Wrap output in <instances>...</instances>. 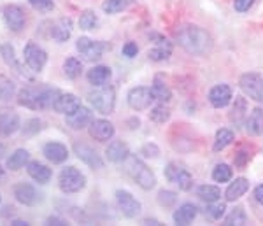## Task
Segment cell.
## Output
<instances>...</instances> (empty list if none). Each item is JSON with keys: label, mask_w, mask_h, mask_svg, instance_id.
Segmentation results:
<instances>
[{"label": "cell", "mask_w": 263, "mask_h": 226, "mask_svg": "<svg viewBox=\"0 0 263 226\" xmlns=\"http://www.w3.org/2000/svg\"><path fill=\"white\" fill-rule=\"evenodd\" d=\"M177 42L192 54H205L213 46L209 33L198 27H192V25L182 27L177 32Z\"/></svg>", "instance_id": "6da1fadb"}, {"label": "cell", "mask_w": 263, "mask_h": 226, "mask_svg": "<svg viewBox=\"0 0 263 226\" xmlns=\"http://www.w3.org/2000/svg\"><path fill=\"white\" fill-rule=\"evenodd\" d=\"M125 170H126V174H128V176L142 187V190H153V187H155V184H156L155 174H153L151 170L139 160V158H135V156L126 158Z\"/></svg>", "instance_id": "7a4b0ae2"}, {"label": "cell", "mask_w": 263, "mask_h": 226, "mask_svg": "<svg viewBox=\"0 0 263 226\" xmlns=\"http://www.w3.org/2000/svg\"><path fill=\"white\" fill-rule=\"evenodd\" d=\"M90 104L99 110L100 114H111L114 110V104H116V93H114L112 86H99L95 91L88 95Z\"/></svg>", "instance_id": "3957f363"}, {"label": "cell", "mask_w": 263, "mask_h": 226, "mask_svg": "<svg viewBox=\"0 0 263 226\" xmlns=\"http://www.w3.org/2000/svg\"><path fill=\"white\" fill-rule=\"evenodd\" d=\"M58 184L63 193H78L86 184V179L76 167H65L58 176Z\"/></svg>", "instance_id": "277c9868"}, {"label": "cell", "mask_w": 263, "mask_h": 226, "mask_svg": "<svg viewBox=\"0 0 263 226\" xmlns=\"http://www.w3.org/2000/svg\"><path fill=\"white\" fill-rule=\"evenodd\" d=\"M76 48H78V51L83 54V58L86 60V62H97V60L102 58L104 51L111 49V46L100 41H91V39H88V37H79Z\"/></svg>", "instance_id": "5b68a950"}, {"label": "cell", "mask_w": 263, "mask_h": 226, "mask_svg": "<svg viewBox=\"0 0 263 226\" xmlns=\"http://www.w3.org/2000/svg\"><path fill=\"white\" fill-rule=\"evenodd\" d=\"M23 56H25V63H27L33 72H41L42 69H44L46 62H48V54H46V51L42 48H39L37 44H33V42H28V44L25 46Z\"/></svg>", "instance_id": "8992f818"}, {"label": "cell", "mask_w": 263, "mask_h": 226, "mask_svg": "<svg viewBox=\"0 0 263 226\" xmlns=\"http://www.w3.org/2000/svg\"><path fill=\"white\" fill-rule=\"evenodd\" d=\"M165 177H167L171 182H174L176 186H179V190H184V191L190 190L193 184L192 174L177 163H168L167 165V168H165Z\"/></svg>", "instance_id": "52a82bcc"}, {"label": "cell", "mask_w": 263, "mask_h": 226, "mask_svg": "<svg viewBox=\"0 0 263 226\" xmlns=\"http://www.w3.org/2000/svg\"><path fill=\"white\" fill-rule=\"evenodd\" d=\"M240 89L249 99L263 102V79L258 74H244L240 78Z\"/></svg>", "instance_id": "ba28073f"}, {"label": "cell", "mask_w": 263, "mask_h": 226, "mask_svg": "<svg viewBox=\"0 0 263 226\" xmlns=\"http://www.w3.org/2000/svg\"><path fill=\"white\" fill-rule=\"evenodd\" d=\"M153 100H155V95L149 88L146 86H139L130 89L128 93V105L134 110H146L147 107H151Z\"/></svg>", "instance_id": "9c48e42d"}, {"label": "cell", "mask_w": 263, "mask_h": 226, "mask_svg": "<svg viewBox=\"0 0 263 226\" xmlns=\"http://www.w3.org/2000/svg\"><path fill=\"white\" fill-rule=\"evenodd\" d=\"M116 202H118V207L120 211L125 214L126 217H137L141 214V203L137 202L128 191H116Z\"/></svg>", "instance_id": "30bf717a"}, {"label": "cell", "mask_w": 263, "mask_h": 226, "mask_svg": "<svg viewBox=\"0 0 263 226\" xmlns=\"http://www.w3.org/2000/svg\"><path fill=\"white\" fill-rule=\"evenodd\" d=\"M14 197L23 205H35L41 200L37 190L32 184H28V182H20V184L14 186Z\"/></svg>", "instance_id": "8fae6325"}, {"label": "cell", "mask_w": 263, "mask_h": 226, "mask_svg": "<svg viewBox=\"0 0 263 226\" xmlns=\"http://www.w3.org/2000/svg\"><path fill=\"white\" fill-rule=\"evenodd\" d=\"M90 135L93 139L105 142V140L112 139L114 135V126L112 123L105 121V119H93L90 123Z\"/></svg>", "instance_id": "7c38bea8"}, {"label": "cell", "mask_w": 263, "mask_h": 226, "mask_svg": "<svg viewBox=\"0 0 263 226\" xmlns=\"http://www.w3.org/2000/svg\"><path fill=\"white\" fill-rule=\"evenodd\" d=\"M232 100V88L228 84H218L211 89L209 93V102L213 104V107L216 109H221V107H227Z\"/></svg>", "instance_id": "4fadbf2b"}, {"label": "cell", "mask_w": 263, "mask_h": 226, "mask_svg": "<svg viewBox=\"0 0 263 226\" xmlns=\"http://www.w3.org/2000/svg\"><path fill=\"white\" fill-rule=\"evenodd\" d=\"M74 151L78 158L81 161L88 165V167L91 168H102V165H104V161L100 160V156L97 155L95 149H91L90 146H86V144H76L74 146Z\"/></svg>", "instance_id": "5bb4252c"}, {"label": "cell", "mask_w": 263, "mask_h": 226, "mask_svg": "<svg viewBox=\"0 0 263 226\" xmlns=\"http://www.w3.org/2000/svg\"><path fill=\"white\" fill-rule=\"evenodd\" d=\"M4 18H6L7 27L14 32H20L25 27V12L18 6H7L4 9Z\"/></svg>", "instance_id": "9a60e30c"}, {"label": "cell", "mask_w": 263, "mask_h": 226, "mask_svg": "<svg viewBox=\"0 0 263 226\" xmlns=\"http://www.w3.org/2000/svg\"><path fill=\"white\" fill-rule=\"evenodd\" d=\"M20 128V118L14 110H0V134L12 135Z\"/></svg>", "instance_id": "2e32d148"}, {"label": "cell", "mask_w": 263, "mask_h": 226, "mask_svg": "<svg viewBox=\"0 0 263 226\" xmlns=\"http://www.w3.org/2000/svg\"><path fill=\"white\" fill-rule=\"evenodd\" d=\"M81 105V102L76 95H72V93H62L60 97H58L57 104H54V110L60 114H65V116H69V114L74 112L76 109Z\"/></svg>", "instance_id": "e0dca14e"}, {"label": "cell", "mask_w": 263, "mask_h": 226, "mask_svg": "<svg viewBox=\"0 0 263 226\" xmlns=\"http://www.w3.org/2000/svg\"><path fill=\"white\" fill-rule=\"evenodd\" d=\"M91 121L93 119H91L90 109L83 107V105H79L74 112L67 116V123H69V126L74 128V130H81V128H84L86 125H90Z\"/></svg>", "instance_id": "ac0fdd59"}, {"label": "cell", "mask_w": 263, "mask_h": 226, "mask_svg": "<svg viewBox=\"0 0 263 226\" xmlns=\"http://www.w3.org/2000/svg\"><path fill=\"white\" fill-rule=\"evenodd\" d=\"M44 156L51 163H62V161H65L69 158V151L60 142H48L44 146Z\"/></svg>", "instance_id": "d6986e66"}, {"label": "cell", "mask_w": 263, "mask_h": 226, "mask_svg": "<svg viewBox=\"0 0 263 226\" xmlns=\"http://www.w3.org/2000/svg\"><path fill=\"white\" fill-rule=\"evenodd\" d=\"M105 155H107V160L112 161V163H121V161H125L130 156V153L126 144H123L121 140H114L112 144H109Z\"/></svg>", "instance_id": "ffe728a7"}, {"label": "cell", "mask_w": 263, "mask_h": 226, "mask_svg": "<svg viewBox=\"0 0 263 226\" xmlns=\"http://www.w3.org/2000/svg\"><path fill=\"white\" fill-rule=\"evenodd\" d=\"M72 33V21L69 18H62L51 28V37L57 42H65Z\"/></svg>", "instance_id": "44dd1931"}, {"label": "cell", "mask_w": 263, "mask_h": 226, "mask_svg": "<svg viewBox=\"0 0 263 226\" xmlns=\"http://www.w3.org/2000/svg\"><path fill=\"white\" fill-rule=\"evenodd\" d=\"M246 130H248L251 135L263 134V109L256 107L251 110V114L246 118Z\"/></svg>", "instance_id": "7402d4cb"}, {"label": "cell", "mask_w": 263, "mask_h": 226, "mask_svg": "<svg viewBox=\"0 0 263 226\" xmlns=\"http://www.w3.org/2000/svg\"><path fill=\"white\" fill-rule=\"evenodd\" d=\"M27 172L33 181L41 182V184H46V182L51 179V168H48L46 165L39 163V161H30L27 167Z\"/></svg>", "instance_id": "603a6c76"}, {"label": "cell", "mask_w": 263, "mask_h": 226, "mask_svg": "<svg viewBox=\"0 0 263 226\" xmlns=\"http://www.w3.org/2000/svg\"><path fill=\"white\" fill-rule=\"evenodd\" d=\"M197 217V207L193 203H184L174 212V223L176 224H190Z\"/></svg>", "instance_id": "cb8c5ba5"}, {"label": "cell", "mask_w": 263, "mask_h": 226, "mask_svg": "<svg viewBox=\"0 0 263 226\" xmlns=\"http://www.w3.org/2000/svg\"><path fill=\"white\" fill-rule=\"evenodd\" d=\"M147 54H149V58L153 62H163V60H167L172 54V44L165 39H158L156 46L153 49H149Z\"/></svg>", "instance_id": "d4e9b609"}, {"label": "cell", "mask_w": 263, "mask_h": 226, "mask_svg": "<svg viewBox=\"0 0 263 226\" xmlns=\"http://www.w3.org/2000/svg\"><path fill=\"white\" fill-rule=\"evenodd\" d=\"M109 79H111V69L109 67L99 65V67H93L88 72V81H90L93 86H104Z\"/></svg>", "instance_id": "484cf974"}, {"label": "cell", "mask_w": 263, "mask_h": 226, "mask_svg": "<svg viewBox=\"0 0 263 226\" xmlns=\"http://www.w3.org/2000/svg\"><path fill=\"white\" fill-rule=\"evenodd\" d=\"M248 190H249L248 179H244V177L235 179V181H233L232 184L228 186V190H227V200H228V202H235V200L242 197Z\"/></svg>", "instance_id": "4316f807"}, {"label": "cell", "mask_w": 263, "mask_h": 226, "mask_svg": "<svg viewBox=\"0 0 263 226\" xmlns=\"http://www.w3.org/2000/svg\"><path fill=\"white\" fill-rule=\"evenodd\" d=\"M153 95H155V100H160V102H168L172 99V91L171 88L167 86V83L163 81L162 76H156L155 78V83H153V88H151Z\"/></svg>", "instance_id": "83f0119b"}, {"label": "cell", "mask_w": 263, "mask_h": 226, "mask_svg": "<svg viewBox=\"0 0 263 226\" xmlns=\"http://www.w3.org/2000/svg\"><path fill=\"white\" fill-rule=\"evenodd\" d=\"M28 158H30V155H28L27 149H16V151L11 155L9 160H7V168L20 170L21 167H25V163L28 161Z\"/></svg>", "instance_id": "f1b7e54d"}, {"label": "cell", "mask_w": 263, "mask_h": 226, "mask_svg": "<svg viewBox=\"0 0 263 226\" xmlns=\"http://www.w3.org/2000/svg\"><path fill=\"white\" fill-rule=\"evenodd\" d=\"M63 72H65V76L69 79L79 78V76H81V72H83V63L79 62L78 58H74V56L67 58L65 63H63Z\"/></svg>", "instance_id": "f546056e"}, {"label": "cell", "mask_w": 263, "mask_h": 226, "mask_svg": "<svg viewBox=\"0 0 263 226\" xmlns=\"http://www.w3.org/2000/svg\"><path fill=\"white\" fill-rule=\"evenodd\" d=\"M198 197H200L203 202H209V203H214L218 202L219 197H221V191H219V187L216 186H211V184H203L198 187Z\"/></svg>", "instance_id": "4dcf8cb0"}, {"label": "cell", "mask_w": 263, "mask_h": 226, "mask_svg": "<svg viewBox=\"0 0 263 226\" xmlns=\"http://www.w3.org/2000/svg\"><path fill=\"white\" fill-rule=\"evenodd\" d=\"M233 140V131L228 130V128H221V130L216 134V140H214V151H223L227 146H230Z\"/></svg>", "instance_id": "1f68e13d"}, {"label": "cell", "mask_w": 263, "mask_h": 226, "mask_svg": "<svg viewBox=\"0 0 263 226\" xmlns=\"http://www.w3.org/2000/svg\"><path fill=\"white\" fill-rule=\"evenodd\" d=\"M130 4L132 0H105L102 4V9H104V12H107V14H118V12L125 11Z\"/></svg>", "instance_id": "d6a6232c"}, {"label": "cell", "mask_w": 263, "mask_h": 226, "mask_svg": "<svg viewBox=\"0 0 263 226\" xmlns=\"http://www.w3.org/2000/svg\"><path fill=\"white\" fill-rule=\"evenodd\" d=\"M0 54H2L4 62L7 63L9 67H14V70H21L20 65L16 63V56H14V48H12L11 44H2L0 46Z\"/></svg>", "instance_id": "836d02e7"}, {"label": "cell", "mask_w": 263, "mask_h": 226, "mask_svg": "<svg viewBox=\"0 0 263 226\" xmlns=\"http://www.w3.org/2000/svg\"><path fill=\"white\" fill-rule=\"evenodd\" d=\"M246 110H248V104H246V99H235V105L232 109L230 119L235 123H240L246 116Z\"/></svg>", "instance_id": "e575fe53"}, {"label": "cell", "mask_w": 263, "mask_h": 226, "mask_svg": "<svg viewBox=\"0 0 263 226\" xmlns=\"http://www.w3.org/2000/svg\"><path fill=\"white\" fill-rule=\"evenodd\" d=\"M213 179L216 182H227L232 179V168L224 163L216 165V168L213 170Z\"/></svg>", "instance_id": "d590c367"}, {"label": "cell", "mask_w": 263, "mask_h": 226, "mask_svg": "<svg viewBox=\"0 0 263 226\" xmlns=\"http://www.w3.org/2000/svg\"><path fill=\"white\" fill-rule=\"evenodd\" d=\"M97 23H99V20H97L93 11H84L81 18H79V25H81L83 30H93L97 27Z\"/></svg>", "instance_id": "8d00e7d4"}, {"label": "cell", "mask_w": 263, "mask_h": 226, "mask_svg": "<svg viewBox=\"0 0 263 226\" xmlns=\"http://www.w3.org/2000/svg\"><path fill=\"white\" fill-rule=\"evenodd\" d=\"M171 118V112L165 105H156L155 109L151 110V119L155 123H165L167 119Z\"/></svg>", "instance_id": "74e56055"}, {"label": "cell", "mask_w": 263, "mask_h": 226, "mask_svg": "<svg viewBox=\"0 0 263 226\" xmlns=\"http://www.w3.org/2000/svg\"><path fill=\"white\" fill-rule=\"evenodd\" d=\"M227 224H246V214H244V209L237 207L232 211V214L224 219Z\"/></svg>", "instance_id": "f35d334b"}, {"label": "cell", "mask_w": 263, "mask_h": 226, "mask_svg": "<svg viewBox=\"0 0 263 226\" xmlns=\"http://www.w3.org/2000/svg\"><path fill=\"white\" fill-rule=\"evenodd\" d=\"M28 4L39 12H49L54 9V2L53 0H28Z\"/></svg>", "instance_id": "ab89813d"}, {"label": "cell", "mask_w": 263, "mask_h": 226, "mask_svg": "<svg viewBox=\"0 0 263 226\" xmlns=\"http://www.w3.org/2000/svg\"><path fill=\"white\" fill-rule=\"evenodd\" d=\"M176 193H172V191H160L158 193V202H160V205H163V207H171L172 203H176Z\"/></svg>", "instance_id": "60d3db41"}, {"label": "cell", "mask_w": 263, "mask_h": 226, "mask_svg": "<svg viewBox=\"0 0 263 226\" xmlns=\"http://www.w3.org/2000/svg\"><path fill=\"white\" fill-rule=\"evenodd\" d=\"M224 214V205L223 203H214V205L207 207V216L211 219H221V216Z\"/></svg>", "instance_id": "b9f144b4"}, {"label": "cell", "mask_w": 263, "mask_h": 226, "mask_svg": "<svg viewBox=\"0 0 263 226\" xmlns=\"http://www.w3.org/2000/svg\"><path fill=\"white\" fill-rule=\"evenodd\" d=\"M253 4H254V0H235V2H233V7H235V11H239V12H246V11L251 9Z\"/></svg>", "instance_id": "7bdbcfd3"}, {"label": "cell", "mask_w": 263, "mask_h": 226, "mask_svg": "<svg viewBox=\"0 0 263 226\" xmlns=\"http://www.w3.org/2000/svg\"><path fill=\"white\" fill-rule=\"evenodd\" d=\"M137 51H139V48H137L135 42H126V44L123 46V54L128 56V58H134L135 54H137Z\"/></svg>", "instance_id": "ee69618b"}, {"label": "cell", "mask_w": 263, "mask_h": 226, "mask_svg": "<svg viewBox=\"0 0 263 226\" xmlns=\"http://www.w3.org/2000/svg\"><path fill=\"white\" fill-rule=\"evenodd\" d=\"M254 198H256L258 203H261V205H263V184L258 186L256 190H254Z\"/></svg>", "instance_id": "f6af8a7d"}, {"label": "cell", "mask_w": 263, "mask_h": 226, "mask_svg": "<svg viewBox=\"0 0 263 226\" xmlns=\"http://www.w3.org/2000/svg\"><path fill=\"white\" fill-rule=\"evenodd\" d=\"M27 221H14V226H27Z\"/></svg>", "instance_id": "bcb514c9"}, {"label": "cell", "mask_w": 263, "mask_h": 226, "mask_svg": "<svg viewBox=\"0 0 263 226\" xmlns=\"http://www.w3.org/2000/svg\"><path fill=\"white\" fill-rule=\"evenodd\" d=\"M2 155H4V146L0 144V156H2Z\"/></svg>", "instance_id": "7dc6e473"}, {"label": "cell", "mask_w": 263, "mask_h": 226, "mask_svg": "<svg viewBox=\"0 0 263 226\" xmlns=\"http://www.w3.org/2000/svg\"><path fill=\"white\" fill-rule=\"evenodd\" d=\"M2 177H4V168L0 167V179H2Z\"/></svg>", "instance_id": "c3c4849f"}]
</instances>
